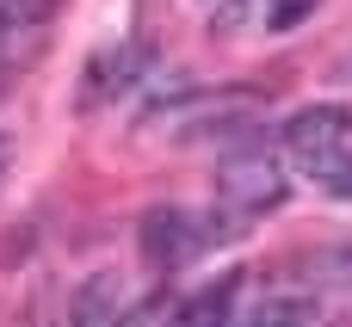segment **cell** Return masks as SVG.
Segmentation results:
<instances>
[{"mask_svg":"<svg viewBox=\"0 0 352 327\" xmlns=\"http://www.w3.org/2000/svg\"><path fill=\"white\" fill-rule=\"evenodd\" d=\"M235 291H241V272H223L217 284H204V291L179 309V322H223V315H229V303H235Z\"/></svg>","mask_w":352,"mask_h":327,"instance_id":"6","label":"cell"},{"mask_svg":"<svg viewBox=\"0 0 352 327\" xmlns=\"http://www.w3.org/2000/svg\"><path fill=\"white\" fill-rule=\"evenodd\" d=\"M217 192H223V204L241 210V216H272V210L285 204V173H278L266 155H229V161L217 167Z\"/></svg>","mask_w":352,"mask_h":327,"instance_id":"2","label":"cell"},{"mask_svg":"<svg viewBox=\"0 0 352 327\" xmlns=\"http://www.w3.org/2000/svg\"><path fill=\"white\" fill-rule=\"evenodd\" d=\"M266 12H272V0H229V6L217 12V25H223V31H235V25H266Z\"/></svg>","mask_w":352,"mask_h":327,"instance_id":"8","label":"cell"},{"mask_svg":"<svg viewBox=\"0 0 352 327\" xmlns=\"http://www.w3.org/2000/svg\"><path fill=\"white\" fill-rule=\"evenodd\" d=\"M316 6H322V0H272V12H266V31H291V25H303Z\"/></svg>","mask_w":352,"mask_h":327,"instance_id":"9","label":"cell"},{"mask_svg":"<svg viewBox=\"0 0 352 327\" xmlns=\"http://www.w3.org/2000/svg\"><path fill=\"white\" fill-rule=\"evenodd\" d=\"M25 0H0V25H12V12H19Z\"/></svg>","mask_w":352,"mask_h":327,"instance_id":"11","label":"cell"},{"mask_svg":"<svg viewBox=\"0 0 352 327\" xmlns=\"http://www.w3.org/2000/svg\"><path fill=\"white\" fill-rule=\"evenodd\" d=\"M322 315V303H309V297H272L266 309H254V322L260 327H278V322H316Z\"/></svg>","mask_w":352,"mask_h":327,"instance_id":"7","label":"cell"},{"mask_svg":"<svg viewBox=\"0 0 352 327\" xmlns=\"http://www.w3.org/2000/svg\"><path fill=\"white\" fill-rule=\"evenodd\" d=\"M118 297H124V278H118V272H99V278L74 297V322H111V315H118Z\"/></svg>","mask_w":352,"mask_h":327,"instance_id":"5","label":"cell"},{"mask_svg":"<svg viewBox=\"0 0 352 327\" xmlns=\"http://www.w3.org/2000/svg\"><path fill=\"white\" fill-rule=\"evenodd\" d=\"M148 68V43H118V49H99L87 62V80H80V111H99V105H118L136 74Z\"/></svg>","mask_w":352,"mask_h":327,"instance_id":"4","label":"cell"},{"mask_svg":"<svg viewBox=\"0 0 352 327\" xmlns=\"http://www.w3.org/2000/svg\"><path fill=\"white\" fill-rule=\"evenodd\" d=\"M6 161H12V136H0V179H6Z\"/></svg>","mask_w":352,"mask_h":327,"instance_id":"12","label":"cell"},{"mask_svg":"<svg viewBox=\"0 0 352 327\" xmlns=\"http://www.w3.org/2000/svg\"><path fill=\"white\" fill-rule=\"evenodd\" d=\"M346 136H352V111L346 105H303L291 124H285V148L297 155V167L309 179H340L346 173Z\"/></svg>","mask_w":352,"mask_h":327,"instance_id":"1","label":"cell"},{"mask_svg":"<svg viewBox=\"0 0 352 327\" xmlns=\"http://www.w3.org/2000/svg\"><path fill=\"white\" fill-rule=\"evenodd\" d=\"M328 192H340V198H352V167L340 173V179H328Z\"/></svg>","mask_w":352,"mask_h":327,"instance_id":"10","label":"cell"},{"mask_svg":"<svg viewBox=\"0 0 352 327\" xmlns=\"http://www.w3.org/2000/svg\"><path fill=\"white\" fill-rule=\"evenodd\" d=\"M198 247H204V223L192 210L155 204L142 216V253H148V266H186V260H198Z\"/></svg>","mask_w":352,"mask_h":327,"instance_id":"3","label":"cell"}]
</instances>
